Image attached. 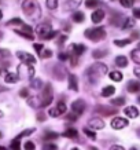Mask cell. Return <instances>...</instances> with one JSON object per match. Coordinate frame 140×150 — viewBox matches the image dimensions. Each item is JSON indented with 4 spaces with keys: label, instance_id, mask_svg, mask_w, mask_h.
Returning a JSON list of instances; mask_svg holds the SVG:
<instances>
[{
    "label": "cell",
    "instance_id": "obj_1",
    "mask_svg": "<svg viewBox=\"0 0 140 150\" xmlns=\"http://www.w3.org/2000/svg\"><path fill=\"white\" fill-rule=\"evenodd\" d=\"M22 10L25 15L32 21H37L41 17V10L40 6L36 0H25L22 3Z\"/></svg>",
    "mask_w": 140,
    "mask_h": 150
},
{
    "label": "cell",
    "instance_id": "obj_2",
    "mask_svg": "<svg viewBox=\"0 0 140 150\" xmlns=\"http://www.w3.org/2000/svg\"><path fill=\"white\" fill-rule=\"evenodd\" d=\"M106 73H107V66L104 64H94L87 69V79H88L89 83L95 84Z\"/></svg>",
    "mask_w": 140,
    "mask_h": 150
},
{
    "label": "cell",
    "instance_id": "obj_3",
    "mask_svg": "<svg viewBox=\"0 0 140 150\" xmlns=\"http://www.w3.org/2000/svg\"><path fill=\"white\" fill-rule=\"evenodd\" d=\"M84 36L92 41H99L104 39L106 32H104V28H91V29H87L84 32Z\"/></svg>",
    "mask_w": 140,
    "mask_h": 150
},
{
    "label": "cell",
    "instance_id": "obj_4",
    "mask_svg": "<svg viewBox=\"0 0 140 150\" xmlns=\"http://www.w3.org/2000/svg\"><path fill=\"white\" fill-rule=\"evenodd\" d=\"M52 98H54V95H52V87H51V84H47L44 87V92H43V96H41L40 106H43V108L48 106L52 102Z\"/></svg>",
    "mask_w": 140,
    "mask_h": 150
},
{
    "label": "cell",
    "instance_id": "obj_5",
    "mask_svg": "<svg viewBox=\"0 0 140 150\" xmlns=\"http://www.w3.org/2000/svg\"><path fill=\"white\" fill-rule=\"evenodd\" d=\"M18 73L21 77H26V79H33L34 76V68L33 65H27V64H23L21 66H18Z\"/></svg>",
    "mask_w": 140,
    "mask_h": 150
},
{
    "label": "cell",
    "instance_id": "obj_6",
    "mask_svg": "<svg viewBox=\"0 0 140 150\" xmlns=\"http://www.w3.org/2000/svg\"><path fill=\"white\" fill-rule=\"evenodd\" d=\"M17 57L19 58V61H21L22 64H27V65H34L36 64V58H34L32 54H29V52L18 51V52H17Z\"/></svg>",
    "mask_w": 140,
    "mask_h": 150
},
{
    "label": "cell",
    "instance_id": "obj_7",
    "mask_svg": "<svg viewBox=\"0 0 140 150\" xmlns=\"http://www.w3.org/2000/svg\"><path fill=\"white\" fill-rule=\"evenodd\" d=\"M66 103L65 102H59L55 108H52V109H50V116L51 117H58V116H61V114L66 113Z\"/></svg>",
    "mask_w": 140,
    "mask_h": 150
},
{
    "label": "cell",
    "instance_id": "obj_8",
    "mask_svg": "<svg viewBox=\"0 0 140 150\" xmlns=\"http://www.w3.org/2000/svg\"><path fill=\"white\" fill-rule=\"evenodd\" d=\"M52 29H51V25L50 23H40L39 26L36 28V32H37V36L41 37V39H44L48 33L51 32Z\"/></svg>",
    "mask_w": 140,
    "mask_h": 150
},
{
    "label": "cell",
    "instance_id": "obj_9",
    "mask_svg": "<svg viewBox=\"0 0 140 150\" xmlns=\"http://www.w3.org/2000/svg\"><path fill=\"white\" fill-rule=\"evenodd\" d=\"M128 125V120L127 118H122V117H114L111 120V127L114 129H122Z\"/></svg>",
    "mask_w": 140,
    "mask_h": 150
},
{
    "label": "cell",
    "instance_id": "obj_10",
    "mask_svg": "<svg viewBox=\"0 0 140 150\" xmlns=\"http://www.w3.org/2000/svg\"><path fill=\"white\" fill-rule=\"evenodd\" d=\"M84 109H85V102H84L82 99H77L72 103V110L73 112H76V113L81 114L82 112H84Z\"/></svg>",
    "mask_w": 140,
    "mask_h": 150
},
{
    "label": "cell",
    "instance_id": "obj_11",
    "mask_svg": "<svg viewBox=\"0 0 140 150\" xmlns=\"http://www.w3.org/2000/svg\"><path fill=\"white\" fill-rule=\"evenodd\" d=\"M88 127L92 129H102V128H104V121L100 118H91L88 121Z\"/></svg>",
    "mask_w": 140,
    "mask_h": 150
},
{
    "label": "cell",
    "instance_id": "obj_12",
    "mask_svg": "<svg viewBox=\"0 0 140 150\" xmlns=\"http://www.w3.org/2000/svg\"><path fill=\"white\" fill-rule=\"evenodd\" d=\"M87 50L85 46H82V44H72L70 46V51H72L73 55H76V57H80L81 54H84Z\"/></svg>",
    "mask_w": 140,
    "mask_h": 150
},
{
    "label": "cell",
    "instance_id": "obj_13",
    "mask_svg": "<svg viewBox=\"0 0 140 150\" xmlns=\"http://www.w3.org/2000/svg\"><path fill=\"white\" fill-rule=\"evenodd\" d=\"M124 113L127 114L129 118H135L139 116V110H137V108L136 106H128V108H125L124 109Z\"/></svg>",
    "mask_w": 140,
    "mask_h": 150
},
{
    "label": "cell",
    "instance_id": "obj_14",
    "mask_svg": "<svg viewBox=\"0 0 140 150\" xmlns=\"http://www.w3.org/2000/svg\"><path fill=\"white\" fill-rule=\"evenodd\" d=\"M69 88L72 91H78V80H77L76 74H70L69 76Z\"/></svg>",
    "mask_w": 140,
    "mask_h": 150
},
{
    "label": "cell",
    "instance_id": "obj_15",
    "mask_svg": "<svg viewBox=\"0 0 140 150\" xmlns=\"http://www.w3.org/2000/svg\"><path fill=\"white\" fill-rule=\"evenodd\" d=\"M104 18V11L103 10H96L95 13L92 14V17H91V19H92V22L94 23H99L100 21H103Z\"/></svg>",
    "mask_w": 140,
    "mask_h": 150
},
{
    "label": "cell",
    "instance_id": "obj_16",
    "mask_svg": "<svg viewBox=\"0 0 140 150\" xmlns=\"http://www.w3.org/2000/svg\"><path fill=\"white\" fill-rule=\"evenodd\" d=\"M81 4V0H68L65 3V10L69 11V10H76L78 6Z\"/></svg>",
    "mask_w": 140,
    "mask_h": 150
},
{
    "label": "cell",
    "instance_id": "obj_17",
    "mask_svg": "<svg viewBox=\"0 0 140 150\" xmlns=\"http://www.w3.org/2000/svg\"><path fill=\"white\" fill-rule=\"evenodd\" d=\"M128 91L132 92V94H135V92H139L140 91V83L139 81H135V80H131V81L128 83Z\"/></svg>",
    "mask_w": 140,
    "mask_h": 150
},
{
    "label": "cell",
    "instance_id": "obj_18",
    "mask_svg": "<svg viewBox=\"0 0 140 150\" xmlns=\"http://www.w3.org/2000/svg\"><path fill=\"white\" fill-rule=\"evenodd\" d=\"M19 80V77L17 74H14V73H6L4 76V81L8 83V84H14V83H17Z\"/></svg>",
    "mask_w": 140,
    "mask_h": 150
},
{
    "label": "cell",
    "instance_id": "obj_19",
    "mask_svg": "<svg viewBox=\"0 0 140 150\" xmlns=\"http://www.w3.org/2000/svg\"><path fill=\"white\" fill-rule=\"evenodd\" d=\"M115 65L120 66V68H125V66H128V58L124 57V55H120V57L115 58Z\"/></svg>",
    "mask_w": 140,
    "mask_h": 150
},
{
    "label": "cell",
    "instance_id": "obj_20",
    "mask_svg": "<svg viewBox=\"0 0 140 150\" xmlns=\"http://www.w3.org/2000/svg\"><path fill=\"white\" fill-rule=\"evenodd\" d=\"M108 77L111 79L113 81H121L122 79H124V74L121 72H117V70H113V72H110L108 74Z\"/></svg>",
    "mask_w": 140,
    "mask_h": 150
},
{
    "label": "cell",
    "instance_id": "obj_21",
    "mask_svg": "<svg viewBox=\"0 0 140 150\" xmlns=\"http://www.w3.org/2000/svg\"><path fill=\"white\" fill-rule=\"evenodd\" d=\"M73 21L77 23H81L84 22V18H85V15H84V13H81V11H76V13L73 14Z\"/></svg>",
    "mask_w": 140,
    "mask_h": 150
},
{
    "label": "cell",
    "instance_id": "obj_22",
    "mask_svg": "<svg viewBox=\"0 0 140 150\" xmlns=\"http://www.w3.org/2000/svg\"><path fill=\"white\" fill-rule=\"evenodd\" d=\"M115 92V88H114L113 86H107V87H104L103 90H102V96H111Z\"/></svg>",
    "mask_w": 140,
    "mask_h": 150
},
{
    "label": "cell",
    "instance_id": "obj_23",
    "mask_svg": "<svg viewBox=\"0 0 140 150\" xmlns=\"http://www.w3.org/2000/svg\"><path fill=\"white\" fill-rule=\"evenodd\" d=\"M96 112H98V113H103V114H106V116H110V114H114V113H117V110L115 109H110L108 110L107 108H104V106H99V108H98V109H96Z\"/></svg>",
    "mask_w": 140,
    "mask_h": 150
},
{
    "label": "cell",
    "instance_id": "obj_24",
    "mask_svg": "<svg viewBox=\"0 0 140 150\" xmlns=\"http://www.w3.org/2000/svg\"><path fill=\"white\" fill-rule=\"evenodd\" d=\"M131 57H132V61L135 64H139L140 65V48H136L131 52Z\"/></svg>",
    "mask_w": 140,
    "mask_h": 150
},
{
    "label": "cell",
    "instance_id": "obj_25",
    "mask_svg": "<svg viewBox=\"0 0 140 150\" xmlns=\"http://www.w3.org/2000/svg\"><path fill=\"white\" fill-rule=\"evenodd\" d=\"M63 137H66V138H77L78 137V132H77V129H74V128H69V129H66V131L63 132Z\"/></svg>",
    "mask_w": 140,
    "mask_h": 150
},
{
    "label": "cell",
    "instance_id": "obj_26",
    "mask_svg": "<svg viewBox=\"0 0 140 150\" xmlns=\"http://www.w3.org/2000/svg\"><path fill=\"white\" fill-rule=\"evenodd\" d=\"M56 138H58V134H56V132H51V131H48V132H45V134H44V141H45V142L55 141Z\"/></svg>",
    "mask_w": 140,
    "mask_h": 150
},
{
    "label": "cell",
    "instance_id": "obj_27",
    "mask_svg": "<svg viewBox=\"0 0 140 150\" xmlns=\"http://www.w3.org/2000/svg\"><path fill=\"white\" fill-rule=\"evenodd\" d=\"M135 26V19L133 18H127L125 22L122 25V29H131V28Z\"/></svg>",
    "mask_w": 140,
    "mask_h": 150
},
{
    "label": "cell",
    "instance_id": "obj_28",
    "mask_svg": "<svg viewBox=\"0 0 140 150\" xmlns=\"http://www.w3.org/2000/svg\"><path fill=\"white\" fill-rule=\"evenodd\" d=\"M131 41H132V39H122V40H115L114 44L117 47H125V46H128Z\"/></svg>",
    "mask_w": 140,
    "mask_h": 150
},
{
    "label": "cell",
    "instance_id": "obj_29",
    "mask_svg": "<svg viewBox=\"0 0 140 150\" xmlns=\"http://www.w3.org/2000/svg\"><path fill=\"white\" fill-rule=\"evenodd\" d=\"M111 105H114V106H122V105H125V98H122V96L114 98V99H111Z\"/></svg>",
    "mask_w": 140,
    "mask_h": 150
},
{
    "label": "cell",
    "instance_id": "obj_30",
    "mask_svg": "<svg viewBox=\"0 0 140 150\" xmlns=\"http://www.w3.org/2000/svg\"><path fill=\"white\" fill-rule=\"evenodd\" d=\"M10 55H11V52H10L8 50H6V48H0V61L10 58Z\"/></svg>",
    "mask_w": 140,
    "mask_h": 150
},
{
    "label": "cell",
    "instance_id": "obj_31",
    "mask_svg": "<svg viewBox=\"0 0 140 150\" xmlns=\"http://www.w3.org/2000/svg\"><path fill=\"white\" fill-rule=\"evenodd\" d=\"M120 1H121V6L125 8H131L132 6L135 4V0H120Z\"/></svg>",
    "mask_w": 140,
    "mask_h": 150
},
{
    "label": "cell",
    "instance_id": "obj_32",
    "mask_svg": "<svg viewBox=\"0 0 140 150\" xmlns=\"http://www.w3.org/2000/svg\"><path fill=\"white\" fill-rule=\"evenodd\" d=\"M85 4L88 8H95V7L99 6V0H87Z\"/></svg>",
    "mask_w": 140,
    "mask_h": 150
},
{
    "label": "cell",
    "instance_id": "obj_33",
    "mask_svg": "<svg viewBox=\"0 0 140 150\" xmlns=\"http://www.w3.org/2000/svg\"><path fill=\"white\" fill-rule=\"evenodd\" d=\"M47 7L50 10H56V7H58V0H47Z\"/></svg>",
    "mask_w": 140,
    "mask_h": 150
},
{
    "label": "cell",
    "instance_id": "obj_34",
    "mask_svg": "<svg viewBox=\"0 0 140 150\" xmlns=\"http://www.w3.org/2000/svg\"><path fill=\"white\" fill-rule=\"evenodd\" d=\"M15 33H17L18 36H22V37H25V39H27V40H33V39H34L33 35H30V33H25V32H21V30H15Z\"/></svg>",
    "mask_w": 140,
    "mask_h": 150
},
{
    "label": "cell",
    "instance_id": "obj_35",
    "mask_svg": "<svg viewBox=\"0 0 140 150\" xmlns=\"http://www.w3.org/2000/svg\"><path fill=\"white\" fill-rule=\"evenodd\" d=\"M106 54H107L106 50H95L94 51V58H102V57H104Z\"/></svg>",
    "mask_w": 140,
    "mask_h": 150
},
{
    "label": "cell",
    "instance_id": "obj_36",
    "mask_svg": "<svg viewBox=\"0 0 140 150\" xmlns=\"http://www.w3.org/2000/svg\"><path fill=\"white\" fill-rule=\"evenodd\" d=\"M84 134H85L88 138H91L92 141H95V139H96V134H95V132H92L91 129H88V128H84Z\"/></svg>",
    "mask_w": 140,
    "mask_h": 150
},
{
    "label": "cell",
    "instance_id": "obj_37",
    "mask_svg": "<svg viewBox=\"0 0 140 150\" xmlns=\"http://www.w3.org/2000/svg\"><path fill=\"white\" fill-rule=\"evenodd\" d=\"M52 57V51L51 50H44V51H41L40 52V58H51Z\"/></svg>",
    "mask_w": 140,
    "mask_h": 150
},
{
    "label": "cell",
    "instance_id": "obj_38",
    "mask_svg": "<svg viewBox=\"0 0 140 150\" xmlns=\"http://www.w3.org/2000/svg\"><path fill=\"white\" fill-rule=\"evenodd\" d=\"M22 19H19V18H13V19H10L8 22H7V25H22Z\"/></svg>",
    "mask_w": 140,
    "mask_h": 150
},
{
    "label": "cell",
    "instance_id": "obj_39",
    "mask_svg": "<svg viewBox=\"0 0 140 150\" xmlns=\"http://www.w3.org/2000/svg\"><path fill=\"white\" fill-rule=\"evenodd\" d=\"M10 147H11V149H14V150H19V149H21V143H19L18 138H17L15 141L11 142V146H10Z\"/></svg>",
    "mask_w": 140,
    "mask_h": 150
},
{
    "label": "cell",
    "instance_id": "obj_40",
    "mask_svg": "<svg viewBox=\"0 0 140 150\" xmlns=\"http://www.w3.org/2000/svg\"><path fill=\"white\" fill-rule=\"evenodd\" d=\"M78 116H80L78 113H76V112H73V113H69L68 116H66V118H68V120H70V121H76L77 118H78Z\"/></svg>",
    "mask_w": 140,
    "mask_h": 150
},
{
    "label": "cell",
    "instance_id": "obj_41",
    "mask_svg": "<svg viewBox=\"0 0 140 150\" xmlns=\"http://www.w3.org/2000/svg\"><path fill=\"white\" fill-rule=\"evenodd\" d=\"M32 87H33V88H36V90H39V88H41V87H43V83H41V80H33V81H32Z\"/></svg>",
    "mask_w": 140,
    "mask_h": 150
},
{
    "label": "cell",
    "instance_id": "obj_42",
    "mask_svg": "<svg viewBox=\"0 0 140 150\" xmlns=\"http://www.w3.org/2000/svg\"><path fill=\"white\" fill-rule=\"evenodd\" d=\"M23 147H25V149L26 150H32V149H36V145H34V143H33V142H26V143H25V146H23Z\"/></svg>",
    "mask_w": 140,
    "mask_h": 150
},
{
    "label": "cell",
    "instance_id": "obj_43",
    "mask_svg": "<svg viewBox=\"0 0 140 150\" xmlns=\"http://www.w3.org/2000/svg\"><path fill=\"white\" fill-rule=\"evenodd\" d=\"M59 59H61V61H68L69 58H70V55L69 54H66V52H61V54H59V57H58Z\"/></svg>",
    "mask_w": 140,
    "mask_h": 150
},
{
    "label": "cell",
    "instance_id": "obj_44",
    "mask_svg": "<svg viewBox=\"0 0 140 150\" xmlns=\"http://www.w3.org/2000/svg\"><path fill=\"white\" fill-rule=\"evenodd\" d=\"M56 35H58V32H54V30H51V32L48 33V35L44 37V39H45V40H50V39H54Z\"/></svg>",
    "mask_w": 140,
    "mask_h": 150
},
{
    "label": "cell",
    "instance_id": "obj_45",
    "mask_svg": "<svg viewBox=\"0 0 140 150\" xmlns=\"http://www.w3.org/2000/svg\"><path fill=\"white\" fill-rule=\"evenodd\" d=\"M19 95L22 96V98H27V96H29V91H27L26 88H23V90H21V92H19Z\"/></svg>",
    "mask_w": 140,
    "mask_h": 150
},
{
    "label": "cell",
    "instance_id": "obj_46",
    "mask_svg": "<svg viewBox=\"0 0 140 150\" xmlns=\"http://www.w3.org/2000/svg\"><path fill=\"white\" fill-rule=\"evenodd\" d=\"M43 48H44V46H43V44H34V50H36L39 54L41 52V50H43Z\"/></svg>",
    "mask_w": 140,
    "mask_h": 150
},
{
    "label": "cell",
    "instance_id": "obj_47",
    "mask_svg": "<svg viewBox=\"0 0 140 150\" xmlns=\"http://www.w3.org/2000/svg\"><path fill=\"white\" fill-rule=\"evenodd\" d=\"M45 149H58V146L54 145V143H47V145H44Z\"/></svg>",
    "mask_w": 140,
    "mask_h": 150
},
{
    "label": "cell",
    "instance_id": "obj_48",
    "mask_svg": "<svg viewBox=\"0 0 140 150\" xmlns=\"http://www.w3.org/2000/svg\"><path fill=\"white\" fill-rule=\"evenodd\" d=\"M133 17L140 19V8H135V10H133Z\"/></svg>",
    "mask_w": 140,
    "mask_h": 150
},
{
    "label": "cell",
    "instance_id": "obj_49",
    "mask_svg": "<svg viewBox=\"0 0 140 150\" xmlns=\"http://www.w3.org/2000/svg\"><path fill=\"white\" fill-rule=\"evenodd\" d=\"M37 120H39V121H44V120H45V114L39 113V114H37Z\"/></svg>",
    "mask_w": 140,
    "mask_h": 150
},
{
    "label": "cell",
    "instance_id": "obj_50",
    "mask_svg": "<svg viewBox=\"0 0 140 150\" xmlns=\"http://www.w3.org/2000/svg\"><path fill=\"white\" fill-rule=\"evenodd\" d=\"M133 73H135V76H137V77L140 79V68H135V70H133Z\"/></svg>",
    "mask_w": 140,
    "mask_h": 150
},
{
    "label": "cell",
    "instance_id": "obj_51",
    "mask_svg": "<svg viewBox=\"0 0 140 150\" xmlns=\"http://www.w3.org/2000/svg\"><path fill=\"white\" fill-rule=\"evenodd\" d=\"M111 149H120V150H122L124 147H122V146H111Z\"/></svg>",
    "mask_w": 140,
    "mask_h": 150
},
{
    "label": "cell",
    "instance_id": "obj_52",
    "mask_svg": "<svg viewBox=\"0 0 140 150\" xmlns=\"http://www.w3.org/2000/svg\"><path fill=\"white\" fill-rule=\"evenodd\" d=\"M1 17H3V13H1V11H0V19H1Z\"/></svg>",
    "mask_w": 140,
    "mask_h": 150
},
{
    "label": "cell",
    "instance_id": "obj_53",
    "mask_svg": "<svg viewBox=\"0 0 140 150\" xmlns=\"http://www.w3.org/2000/svg\"><path fill=\"white\" fill-rule=\"evenodd\" d=\"M137 135H139V137H140V129H139V132H137Z\"/></svg>",
    "mask_w": 140,
    "mask_h": 150
},
{
    "label": "cell",
    "instance_id": "obj_54",
    "mask_svg": "<svg viewBox=\"0 0 140 150\" xmlns=\"http://www.w3.org/2000/svg\"><path fill=\"white\" fill-rule=\"evenodd\" d=\"M139 103H140V96H139Z\"/></svg>",
    "mask_w": 140,
    "mask_h": 150
},
{
    "label": "cell",
    "instance_id": "obj_55",
    "mask_svg": "<svg viewBox=\"0 0 140 150\" xmlns=\"http://www.w3.org/2000/svg\"><path fill=\"white\" fill-rule=\"evenodd\" d=\"M0 138H1V132H0Z\"/></svg>",
    "mask_w": 140,
    "mask_h": 150
},
{
    "label": "cell",
    "instance_id": "obj_56",
    "mask_svg": "<svg viewBox=\"0 0 140 150\" xmlns=\"http://www.w3.org/2000/svg\"><path fill=\"white\" fill-rule=\"evenodd\" d=\"M139 48H140V44H139Z\"/></svg>",
    "mask_w": 140,
    "mask_h": 150
}]
</instances>
